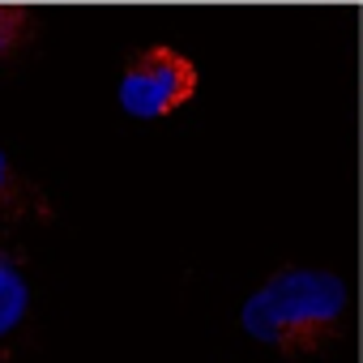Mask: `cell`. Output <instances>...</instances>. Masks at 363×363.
I'll return each mask as SVG.
<instances>
[{
  "label": "cell",
  "instance_id": "cell-4",
  "mask_svg": "<svg viewBox=\"0 0 363 363\" xmlns=\"http://www.w3.org/2000/svg\"><path fill=\"white\" fill-rule=\"evenodd\" d=\"M30 303H35V291H30L26 265L9 248H0V342L22 329V320L30 316Z\"/></svg>",
  "mask_w": 363,
  "mask_h": 363
},
{
  "label": "cell",
  "instance_id": "cell-3",
  "mask_svg": "<svg viewBox=\"0 0 363 363\" xmlns=\"http://www.w3.org/2000/svg\"><path fill=\"white\" fill-rule=\"evenodd\" d=\"M0 218L5 223H43V218H52L48 193L26 171H18V162L5 150H0Z\"/></svg>",
  "mask_w": 363,
  "mask_h": 363
},
{
  "label": "cell",
  "instance_id": "cell-2",
  "mask_svg": "<svg viewBox=\"0 0 363 363\" xmlns=\"http://www.w3.org/2000/svg\"><path fill=\"white\" fill-rule=\"evenodd\" d=\"M201 86L197 60L171 43H150L128 56L120 82H116V103L133 120H167L179 107H189Z\"/></svg>",
  "mask_w": 363,
  "mask_h": 363
},
{
  "label": "cell",
  "instance_id": "cell-5",
  "mask_svg": "<svg viewBox=\"0 0 363 363\" xmlns=\"http://www.w3.org/2000/svg\"><path fill=\"white\" fill-rule=\"evenodd\" d=\"M39 13L30 5H13V0H0V65L18 60L35 39H39Z\"/></svg>",
  "mask_w": 363,
  "mask_h": 363
},
{
  "label": "cell",
  "instance_id": "cell-1",
  "mask_svg": "<svg viewBox=\"0 0 363 363\" xmlns=\"http://www.w3.org/2000/svg\"><path fill=\"white\" fill-rule=\"evenodd\" d=\"M350 282L325 265L274 269L240 308V329L286 359L316 354L350 329Z\"/></svg>",
  "mask_w": 363,
  "mask_h": 363
}]
</instances>
